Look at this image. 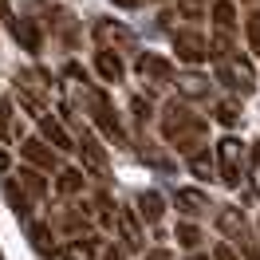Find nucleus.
I'll list each match as a JSON object with an SVG mask.
<instances>
[{
    "instance_id": "obj_40",
    "label": "nucleus",
    "mask_w": 260,
    "mask_h": 260,
    "mask_svg": "<svg viewBox=\"0 0 260 260\" xmlns=\"http://www.w3.org/2000/svg\"><path fill=\"white\" fill-rule=\"evenodd\" d=\"M252 193L260 197V162H252Z\"/></svg>"
},
{
    "instance_id": "obj_22",
    "label": "nucleus",
    "mask_w": 260,
    "mask_h": 260,
    "mask_svg": "<svg viewBox=\"0 0 260 260\" xmlns=\"http://www.w3.org/2000/svg\"><path fill=\"white\" fill-rule=\"evenodd\" d=\"M134 209H138V217H142L146 225H158V221L166 217V201H162L158 189H142L138 201H134Z\"/></svg>"
},
{
    "instance_id": "obj_45",
    "label": "nucleus",
    "mask_w": 260,
    "mask_h": 260,
    "mask_svg": "<svg viewBox=\"0 0 260 260\" xmlns=\"http://www.w3.org/2000/svg\"><path fill=\"white\" fill-rule=\"evenodd\" d=\"M0 8H4V12H8V0H0Z\"/></svg>"
},
{
    "instance_id": "obj_32",
    "label": "nucleus",
    "mask_w": 260,
    "mask_h": 260,
    "mask_svg": "<svg viewBox=\"0 0 260 260\" xmlns=\"http://www.w3.org/2000/svg\"><path fill=\"white\" fill-rule=\"evenodd\" d=\"M237 252H241V260H260V244H256V237H252V229H244L237 241H229Z\"/></svg>"
},
{
    "instance_id": "obj_29",
    "label": "nucleus",
    "mask_w": 260,
    "mask_h": 260,
    "mask_svg": "<svg viewBox=\"0 0 260 260\" xmlns=\"http://www.w3.org/2000/svg\"><path fill=\"white\" fill-rule=\"evenodd\" d=\"M12 36H16L28 51H40V44H44V40H40V28H36V20H12Z\"/></svg>"
},
{
    "instance_id": "obj_36",
    "label": "nucleus",
    "mask_w": 260,
    "mask_h": 260,
    "mask_svg": "<svg viewBox=\"0 0 260 260\" xmlns=\"http://www.w3.org/2000/svg\"><path fill=\"white\" fill-rule=\"evenodd\" d=\"M174 8H178V16H185V20H205V4L201 0H174Z\"/></svg>"
},
{
    "instance_id": "obj_24",
    "label": "nucleus",
    "mask_w": 260,
    "mask_h": 260,
    "mask_svg": "<svg viewBox=\"0 0 260 260\" xmlns=\"http://www.w3.org/2000/svg\"><path fill=\"white\" fill-rule=\"evenodd\" d=\"M189 162V174H193L197 181H213V178H221V170H217V150H197L193 158H185Z\"/></svg>"
},
{
    "instance_id": "obj_9",
    "label": "nucleus",
    "mask_w": 260,
    "mask_h": 260,
    "mask_svg": "<svg viewBox=\"0 0 260 260\" xmlns=\"http://www.w3.org/2000/svg\"><path fill=\"white\" fill-rule=\"evenodd\" d=\"M174 209L181 213V221H201L217 205H213V197L201 185H181V189H174Z\"/></svg>"
},
{
    "instance_id": "obj_15",
    "label": "nucleus",
    "mask_w": 260,
    "mask_h": 260,
    "mask_svg": "<svg viewBox=\"0 0 260 260\" xmlns=\"http://www.w3.org/2000/svg\"><path fill=\"white\" fill-rule=\"evenodd\" d=\"M4 201H8V209H12V217H16V221L32 225V205H36V201L24 193V189H20V181L12 178V174L4 178Z\"/></svg>"
},
{
    "instance_id": "obj_2",
    "label": "nucleus",
    "mask_w": 260,
    "mask_h": 260,
    "mask_svg": "<svg viewBox=\"0 0 260 260\" xmlns=\"http://www.w3.org/2000/svg\"><path fill=\"white\" fill-rule=\"evenodd\" d=\"M83 103H87V114L95 118V126L103 130V138H107V142H114L118 150H126V146H130V134H126V126H122L118 111H114L111 95H107V91H99L95 83H91V87L83 91Z\"/></svg>"
},
{
    "instance_id": "obj_30",
    "label": "nucleus",
    "mask_w": 260,
    "mask_h": 260,
    "mask_svg": "<svg viewBox=\"0 0 260 260\" xmlns=\"http://www.w3.org/2000/svg\"><path fill=\"white\" fill-rule=\"evenodd\" d=\"M138 154H142V158H146V162H154V166H170V158H166V150L158 146V142H154V138H146V134H138Z\"/></svg>"
},
{
    "instance_id": "obj_27",
    "label": "nucleus",
    "mask_w": 260,
    "mask_h": 260,
    "mask_svg": "<svg viewBox=\"0 0 260 260\" xmlns=\"http://www.w3.org/2000/svg\"><path fill=\"white\" fill-rule=\"evenodd\" d=\"M241 51H237V44H233V36H225V32H213L209 36V59L213 63H233Z\"/></svg>"
},
{
    "instance_id": "obj_18",
    "label": "nucleus",
    "mask_w": 260,
    "mask_h": 260,
    "mask_svg": "<svg viewBox=\"0 0 260 260\" xmlns=\"http://www.w3.org/2000/svg\"><path fill=\"white\" fill-rule=\"evenodd\" d=\"M95 71L103 83H122L126 79V63L118 51H107V48H95Z\"/></svg>"
},
{
    "instance_id": "obj_11",
    "label": "nucleus",
    "mask_w": 260,
    "mask_h": 260,
    "mask_svg": "<svg viewBox=\"0 0 260 260\" xmlns=\"http://www.w3.org/2000/svg\"><path fill=\"white\" fill-rule=\"evenodd\" d=\"M118 241L126 252H146V233H142V217L138 209H130V205H118Z\"/></svg>"
},
{
    "instance_id": "obj_25",
    "label": "nucleus",
    "mask_w": 260,
    "mask_h": 260,
    "mask_svg": "<svg viewBox=\"0 0 260 260\" xmlns=\"http://www.w3.org/2000/svg\"><path fill=\"white\" fill-rule=\"evenodd\" d=\"M174 241H178V248H185L193 256V252H201V244H205V233H201L197 221H178L174 225Z\"/></svg>"
},
{
    "instance_id": "obj_5",
    "label": "nucleus",
    "mask_w": 260,
    "mask_h": 260,
    "mask_svg": "<svg viewBox=\"0 0 260 260\" xmlns=\"http://www.w3.org/2000/svg\"><path fill=\"white\" fill-rule=\"evenodd\" d=\"M217 170H221V181H225L229 189H241V178H244V154H248V146H244L237 134H225L221 142H217Z\"/></svg>"
},
{
    "instance_id": "obj_14",
    "label": "nucleus",
    "mask_w": 260,
    "mask_h": 260,
    "mask_svg": "<svg viewBox=\"0 0 260 260\" xmlns=\"http://www.w3.org/2000/svg\"><path fill=\"white\" fill-rule=\"evenodd\" d=\"M40 138L48 142V146H55L59 154H75V134L55 118V114H48V118H40Z\"/></svg>"
},
{
    "instance_id": "obj_19",
    "label": "nucleus",
    "mask_w": 260,
    "mask_h": 260,
    "mask_svg": "<svg viewBox=\"0 0 260 260\" xmlns=\"http://www.w3.org/2000/svg\"><path fill=\"white\" fill-rule=\"evenodd\" d=\"M12 178L20 181V189H24V193L32 197L36 205H40V201H48L51 185H48V178H44L40 170H32V166H20V170H16V174H12Z\"/></svg>"
},
{
    "instance_id": "obj_20",
    "label": "nucleus",
    "mask_w": 260,
    "mask_h": 260,
    "mask_svg": "<svg viewBox=\"0 0 260 260\" xmlns=\"http://www.w3.org/2000/svg\"><path fill=\"white\" fill-rule=\"evenodd\" d=\"M28 237H32V248L44 260H51L59 252V248H55V237H59V233L51 229V221H32V225H28Z\"/></svg>"
},
{
    "instance_id": "obj_1",
    "label": "nucleus",
    "mask_w": 260,
    "mask_h": 260,
    "mask_svg": "<svg viewBox=\"0 0 260 260\" xmlns=\"http://www.w3.org/2000/svg\"><path fill=\"white\" fill-rule=\"evenodd\" d=\"M158 134L162 142L181 158H193L197 150H205V138H209V118L193 111V103L185 99H166L162 114H158Z\"/></svg>"
},
{
    "instance_id": "obj_6",
    "label": "nucleus",
    "mask_w": 260,
    "mask_h": 260,
    "mask_svg": "<svg viewBox=\"0 0 260 260\" xmlns=\"http://www.w3.org/2000/svg\"><path fill=\"white\" fill-rule=\"evenodd\" d=\"M91 225H95V213H91V201H67L63 209H55L51 217V229L75 241V237H91Z\"/></svg>"
},
{
    "instance_id": "obj_23",
    "label": "nucleus",
    "mask_w": 260,
    "mask_h": 260,
    "mask_svg": "<svg viewBox=\"0 0 260 260\" xmlns=\"http://www.w3.org/2000/svg\"><path fill=\"white\" fill-rule=\"evenodd\" d=\"M209 20H213V32H225V36H237V28H241L237 4H233V0H217L213 12H209Z\"/></svg>"
},
{
    "instance_id": "obj_41",
    "label": "nucleus",
    "mask_w": 260,
    "mask_h": 260,
    "mask_svg": "<svg viewBox=\"0 0 260 260\" xmlns=\"http://www.w3.org/2000/svg\"><path fill=\"white\" fill-rule=\"evenodd\" d=\"M114 8H142V0H111Z\"/></svg>"
},
{
    "instance_id": "obj_13",
    "label": "nucleus",
    "mask_w": 260,
    "mask_h": 260,
    "mask_svg": "<svg viewBox=\"0 0 260 260\" xmlns=\"http://www.w3.org/2000/svg\"><path fill=\"white\" fill-rule=\"evenodd\" d=\"M213 225H217V233H221L225 241H237L244 229H248V217H244L241 205H217V213H213Z\"/></svg>"
},
{
    "instance_id": "obj_31",
    "label": "nucleus",
    "mask_w": 260,
    "mask_h": 260,
    "mask_svg": "<svg viewBox=\"0 0 260 260\" xmlns=\"http://www.w3.org/2000/svg\"><path fill=\"white\" fill-rule=\"evenodd\" d=\"M130 114H134V122H138V134H146L150 118H154V107H150V99L134 95V99H130Z\"/></svg>"
},
{
    "instance_id": "obj_7",
    "label": "nucleus",
    "mask_w": 260,
    "mask_h": 260,
    "mask_svg": "<svg viewBox=\"0 0 260 260\" xmlns=\"http://www.w3.org/2000/svg\"><path fill=\"white\" fill-rule=\"evenodd\" d=\"M20 158H24V166H32L40 174H59V170H63V154L55 146H48L40 134H32V138L20 142Z\"/></svg>"
},
{
    "instance_id": "obj_38",
    "label": "nucleus",
    "mask_w": 260,
    "mask_h": 260,
    "mask_svg": "<svg viewBox=\"0 0 260 260\" xmlns=\"http://www.w3.org/2000/svg\"><path fill=\"white\" fill-rule=\"evenodd\" d=\"M99 260H126V248H122V244H114V241H107L103 244V256Z\"/></svg>"
},
{
    "instance_id": "obj_28",
    "label": "nucleus",
    "mask_w": 260,
    "mask_h": 260,
    "mask_svg": "<svg viewBox=\"0 0 260 260\" xmlns=\"http://www.w3.org/2000/svg\"><path fill=\"white\" fill-rule=\"evenodd\" d=\"M16 99H0V142H12L16 138Z\"/></svg>"
},
{
    "instance_id": "obj_21",
    "label": "nucleus",
    "mask_w": 260,
    "mask_h": 260,
    "mask_svg": "<svg viewBox=\"0 0 260 260\" xmlns=\"http://www.w3.org/2000/svg\"><path fill=\"white\" fill-rule=\"evenodd\" d=\"M91 213H95V225L103 229V233H114V229H118V205L111 201V193H107V189H99V193H95Z\"/></svg>"
},
{
    "instance_id": "obj_35",
    "label": "nucleus",
    "mask_w": 260,
    "mask_h": 260,
    "mask_svg": "<svg viewBox=\"0 0 260 260\" xmlns=\"http://www.w3.org/2000/svg\"><path fill=\"white\" fill-rule=\"evenodd\" d=\"M233 67H237V75H241L244 95H252V91H256V71H252V63H248V55H237V59H233Z\"/></svg>"
},
{
    "instance_id": "obj_12",
    "label": "nucleus",
    "mask_w": 260,
    "mask_h": 260,
    "mask_svg": "<svg viewBox=\"0 0 260 260\" xmlns=\"http://www.w3.org/2000/svg\"><path fill=\"white\" fill-rule=\"evenodd\" d=\"M174 87H178V99H185V103H209V99H213V83H209V75H201L197 67H185V71H178Z\"/></svg>"
},
{
    "instance_id": "obj_34",
    "label": "nucleus",
    "mask_w": 260,
    "mask_h": 260,
    "mask_svg": "<svg viewBox=\"0 0 260 260\" xmlns=\"http://www.w3.org/2000/svg\"><path fill=\"white\" fill-rule=\"evenodd\" d=\"M217 83H221L225 91H233V95H244L241 75H237V67H233V63H217Z\"/></svg>"
},
{
    "instance_id": "obj_4",
    "label": "nucleus",
    "mask_w": 260,
    "mask_h": 260,
    "mask_svg": "<svg viewBox=\"0 0 260 260\" xmlns=\"http://www.w3.org/2000/svg\"><path fill=\"white\" fill-rule=\"evenodd\" d=\"M134 71H138V79L146 83V99L158 95V91H166V87H174V79H178L174 63H170L166 55H158V51H138Z\"/></svg>"
},
{
    "instance_id": "obj_43",
    "label": "nucleus",
    "mask_w": 260,
    "mask_h": 260,
    "mask_svg": "<svg viewBox=\"0 0 260 260\" xmlns=\"http://www.w3.org/2000/svg\"><path fill=\"white\" fill-rule=\"evenodd\" d=\"M185 260H213V256H205V252H193V256H185Z\"/></svg>"
},
{
    "instance_id": "obj_42",
    "label": "nucleus",
    "mask_w": 260,
    "mask_h": 260,
    "mask_svg": "<svg viewBox=\"0 0 260 260\" xmlns=\"http://www.w3.org/2000/svg\"><path fill=\"white\" fill-rule=\"evenodd\" d=\"M0 174H8V154L0 150Z\"/></svg>"
},
{
    "instance_id": "obj_44",
    "label": "nucleus",
    "mask_w": 260,
    "mask_h": 260,
    "mask_svg": "<svg viewBox=\"0 0 260 260\" xmlns=\"http://www.w3.org/2000/svg\"><path fill=\"white\" fill-rule=\"evenodd\" d=\"M241 4H256V8H260V0H241Z\"/></svg>"
},
{
    "instance_id": "obj_16",
    "label": "nucleus",
    "mask_w": 260,
    "mask_h": 260,
    "mask_svg": "<svg viewBox=\"0 0 260 260\" xmlns=\"http://www.w3.org/2000/svg\"><path fill=\"white\" fill-rule=\"evenodd\" d=\"M103 237L99 233H91V237H75V241H67L63 248H59V256L63 260H99L103 256Z\"/></svg>"
},
{
    "instance_id": "obj_8",
    "label": "nucleus",
    "mask_w": 260,
    "mask_h": 260,
    "mask_svg": "<svg viewBox=\"0 0 260 260\" xmlns=\"http://www.w3.org/2000/svg\"><path fill=\"white\" fill-rule=\"evenodd\" d=\"M75 154L83 158V170L87 174H95V178H107V170H111V158H107V146L99 142L91 130L83 126L75 130Z\"/></svg>"
},
{
    "instance_id": "obj_10",
    "label": "nucleus",
    "mask_w": 260,
    "mask_h": 260,
    "mask_svg": "<svg viewBox=\"0 0 260 260\" xmlns=\"http://www.w3.org/2000/svg\"><path fill=\"white\" fill-rule=\"evenodd\" d=\"M174 51L185 67H197L209 59V40L201 36V28H178L174 32Z\"/></svg>"
},
{
    "instance_id": "obj_46",
    "label": "nucleus",
    "mask_w": 260,
    "mask_h": 260,
    "mask_svg": "<svg viewBox=\"0 0 260 260\" xmlns=\"http://www.w3.org/2000/svg\"><path fill=\"white\" fill-rule=\"evenodd\" d=\"M256 237H260V221H256Z\"/></svg>"
},
{
    "instance_id": "obj_37",
    "label": "nucleus",
    "mask_w": 260,
    "mask_h": 260,
    "mask_svg": "<svg viewBox=\"0 0 260 260\" xmlns=\"http://www.w3.org/2000/svg\"><path fill=\"white\" fill-rule=\"evenodd\" d=\"M213 260H241V252H237L229 241H217L213 244Z\"/></svg>"
},
{
    "instance_id": "obj_39",
    "label": "nucleus",
    "mask_w": 260,
    "mask_h": 260,
    "mask_svg": "<svg viewBox=\"0 0 260 260\" xmlns=\"http://www.w3.org/2000/svg\"><path fill=\"white\" fill-rule=\"evenodd\" d=\"M142 260H174V252H170L166 244H154V248H146V252H142Z\"/></svg>"
},
{
    "instance_id": "obj_17",
    "label": "nucleus",
    "mask_w": 260,
    "mask_h": 260,
    "mask_svg": "<svg viewBox=\"0 0 260 260\" xmlns=\"http://www.w3.org/2000/svg\"><path fill=\"white\" fill-rule=\"evenodd\" d=\"M55 193L63 201H75V197L87 193V170H75V166H63L55 174Z\"/></svg>"
},
{
    "instance_id": "obj_33",
    "label": "nucleus",
    "mask_w": 260,
    "mask_h": 260,
    "mask_svg": "<svg viewBox=\"0 0 260 260\" xmlns=\"http://www.w3.org/2000/svg\"><path fill=\"white\" fill-rule=\"evenodd\" d=\"M244 44H248V51L260 55V8H252V12L244 16Z\"/></svg>"
},
{
    "instance_id": "obj_26",
    "label": "nucleus",
    "mask_w": 260,
    "mask_h": 260,
    "mask_svg": "<svg viewBox=\"0 0 260 260\" xmlns=\"http://www.w3.org/2000/svg\"><path fill=\"white\" fill-rule=\"evenodd\" d=\"M241 103H237V99H217V103H213V122H217V126H225V130H233V126H241Z\"/></svg>"
},
{
    "instance_id": "obj_3",
    "label": "nucleus",
    "mask_w": 260,
    "mask_h": 260,
    "mask_svg": "<svg viewBox=\"0 0 260 260\" xmlns=\"http://www.w3.org/2000/svg\"><path fill=\"white\" fill-rule=\"evenodd\" d=\"M91 36H95L99 48H107V51H118V55H138V36L130 32L122 20L95 16V24H91Z\"/></svg>"
}]
</instances>
